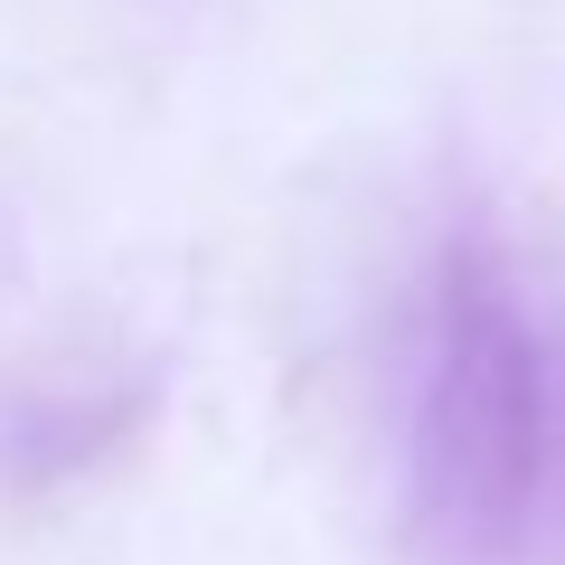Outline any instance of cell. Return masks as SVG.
Wrapping results in <instances>:
<instances>
[{
    "mask_svg": "<svg viewBox=\"0 0 565 565\" xmlns=\"http://www.w3.org/2000/svg\"><path fill=\"white\" fill-rule=\"evenodd\" d=\"M546 349L519 282L481 236H452L424 292V349L405 396V527L434 565H509L556 462Z\"/></svg>",
    "mask_w": 565,
    "mask_h": 565,
    "instance_id": "cell-1",
    "label": "cell"
}]
</instances>
